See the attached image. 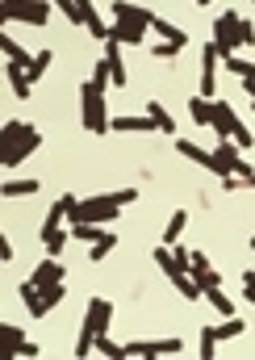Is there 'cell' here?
Wrapping results in <instances>:
<instances>
[{"instance_id":"obj_38","label":"cell","mask_w":255,"mask_h":360,"mask_svg":"<svg viewBox=\"0 0 255 360\" xmlns=\"http://www.w3.org/2000/svg\"><path fill=\"white\" fill-rule=\"evenodd\" d=\"M239 46H255V25L251 21H239Z\"/></svg>"},{"instance_id":"obj_25","label":"cell","mask_w":255,"mask_h":360,"mask_svg":"<svg viewBox=\"0 0 255 360\" xmlns=\"http://www.w3.org/2000/svg\"><path fill=\"white\" fill-rule=\"evenodd\" d=\"M4 201H13V197H34L38 193V180H4Z\"/></svg>"},{"instance_id":"obj_26","label":"cell","mask_w":255,"mask_h":360,"mask_svg":"<svg viewBox=\"0 0 255 360\" xmlns=\"http://www.w3.org/2000/svg\"><path fill=\"white\" fill-rule=\"evenodd\" d=\"M205 302H209V306H214V310H218L222 319H230V314H235V302H230V297L222 293V285H214V289H205Z\"/></svg>"},{"instance_id":"obj_16","label":"cell","mask_w":255,"mask_h":360,"mask_svg":"<svg viewBox=\"0 0 255 360\" xmlns=\"http://www.w3.org/2000/svg\"><path fill=\"white\" fill-rule=\"evenodd\" d=\"M176 151H180L188 164L205 168V172H209V164H214V151H205V147H197V143H188V139H176Z\"/></svg>"},{"instance_id":"obj_32","label":"cell","mask_w":255,"mask_h":360,"mask_svg":"<svg viewBox=\"0 0 255 360\" xmlns=\"http://www.w3.org/2000/svg\"><path fill=\"white\" fill-rule=\"evenodd\" d=\"M96 352H100V356H109V360L126 356V348H122V344H113V340H109V331H105V335H96Z\"/></svg>"},{"instance_id":"obj_20","label":"cell","mask_w":255,"mask_h":360,"mask_svg":"<svg viewBox=\"0 0 255 360\" xmlns=\"http://www.w3.org/2000/svg\"><path fill=\"white\" fill-rule=\"evenodd\" d=\"M0 51H4V59H8V63H17V68H25V72H30L34 55H25V51H21V46L8 38V34H0Z\"/></svg>"},{"instance_id":"obj_39","label":"cell","mask_w":255,"mask_h":360,"mask_svg":"<svg viewBox=\"0 0 255 360\" xmlns=\"http://www.w3.org/2000/svg\"><path fill=\"white\" fill-rule=\"evenodd\" d=\"M42 297H46V306L55 310V306L63 302V281H59V285H51V289H42Z\"/></svg>"},{"instance_id":"obj_15","label":"cell","mask_w":255,"mask_h":360,"mask_svg":"<svg viewBox=\"0 0 255 360\" xmlns=\"http://www.w3.org/2000/svg\"><path fill=\"white\" fill-rule=\"evenodd\" d=\"M4 76H8V84H13V92H17V101H30L34 80L25 76V68H17V63H8V59H4Z\"/></svg>"},{"instance_id":"obj_24","label":"cell","mask_w":255,"mask_h":360,"mask_svg":"<svg viewBox=\"0 0 255 360\" xmlns=\"http://www.w3.org/2000/svg\"><path fill=\"white\" fill-rule=\"evenodd\" d=\"M147 113H151V122L159 126V134H176V122H171V113L159 101H147Z\"/></svg>"},{"instance_id":"obj_42","label":"cell","mask_w":255,"mask_h":360,"mask_svg":"<svg viewBox=\"0 0 255 360\" xmlns=\"http://www.w3.org/2000/svg\"><path fill=\"white\" fill-rule=\"evenodd\" d=\"M176 264L188 272V264H192V252H188V248H176Z\"/></svg>"},{"instance_id":"obj_17","label":"cell","mask_w":255,"mask_h":360,"mask_svg":"<svg viewBox=\"0 0 255 360\" xmlns=\"http://www.w3.org/2000/svg\"><path fill=\"white\" fill-rule=\"evenodd\" d=\"M80 13H84V30H88V34L105 42V38H109V25L100 21V13H96V4H92V0H80Z\"/></svg>"},{"instance_id":"obj_23","label":"cell","mask_w":255,"mask_h":360,"mask_svg":"<svg viewBox=\"0 0 255 360\" xmlns=\"http://www.w3.org/2000/svg\"><path fill=\"white\" fill-rule=\"evenodd\" d=\"M0 344H4V352H8V356H17V352H21V344H25V331H21V327H13V323H4V327H0Z\"/></svg>"},{"instance_id":"obj_22","label":"cell","mask_w":255,"mask_h":360,"mask_svg":"<svg viewBox=\"0 0 255 360\" xmlns=\"http://www.w3.org/2000/svg\"><path fill=\"white\" fill-rule=\"evenodd\" d=\"M67 239H72L67 231H59V226H42V248H46V256H59Z\"/></svg>"},{"instance_id":"obj_7","label":"cell","mask_w":255,"mask_h":360,"mask_svg":"<svg viewBox=\"0 0 255 360\" xmlns=\"http://www.w3.org/2000/svg\"><path fill=\"white\" fill-rule=\"evenodd\" d=\"M218 59H222V51H218V42L209 38L205 46H201V96H218Z\"/></svg>"},{"instance_id":"obj_1","label":"cell","mask_w":255,"mask_h":360,"mask_svg":"<svg viewBox=\"0 0 255 360\" xmlns=\"http://www.w3.org/2000/svg\"><path fill=\"white\" fill-rule=\"evenodd\" d=\"M134 197H138V188L96 193V197H84V201L76 197V201H72V214H67V218H72V226H76V222H100V226H105V222H113V218L122 214V205H130Z\"/></svg>"},{"instance_id":"obj_6","label":"cell","mask_w":255,"mask_h":360,"mask_svg":"<svg viewBox=\"0 0 255 360\" xmlns=\"http://www.w3.org/2000/svg\"><path fill=\"white\" fill-rule=\"evenodd\" d=\"M239 21H243V17H239L235 8H226V13L214 21V42H218V51H222V59L235 55V46H239Z\"/></svg>"},{"instance_id":"obj_5","label":"cell","mask_w":255,"mask_h":360,"mask_svg":"<svg viewBox=\"0 0 255 360\" xmlns=\"http://www.w3.org/2000/svg\"><path fill=\"white\" fill-rule=\"evenodd\" d=\"M239 164H243V151H239V143H235V139H218L209 172H214L218 180H222V176H235V172H239Z\"/></svg>"},{"instance_id":"obj_36","label":"cell","mask_w":255,"mask_h":360,"mask_svg":"<svg viewBox=\"0 0 255 360\" xmlns=\"http://www.w3.org/2000/svg\"><path fill=\"white\" fill-rule=\"evenodd\" d=\"M235 335H243V319H235V314H230V319H222V323H218V340H235Z\"/></svg>"},{"instance_id":"obj_9","label":"cell","mask_w":255,"mask_h":360,"mask_svg":"<svg viewBox=\"0 0 255 360\" xmlns=\"http://www.w3.org/2000/svg\"><path fill=\"white\" fill-rule=\"evenodd\" d=\"M109 130H117V134H155L159 126L151 122V113H147V117H130V113H117V117H109Z\"/></svg>"},{"instance_id":"obj_43","label":"cell","mask_w":255,"mask_h":360,"mask_svg":"<svg viewBox=\"0 0 255 360\" xmlns=\"http://www.w3.org/2000/svg\"><path fill=\"white\" fill-rule=\"evenodd\" d=\"M38 352H42V348H38V344H30V340H25V344H21V352H17V356H38Z\"/></svg>"},{"instance_id":"obj_41","label":"cell","mask_w":255,"mask_h":360,"mask_svg":"<svg viewBox=\"0 0 255 360\" xmlns=\"http://www.w3.org/2000/svg\"><path fill=\"white\" fill-rule=\"evenodd\" d=\"M243 293H247V302L255 306V272H251V269L243 272Z\"/></svg>"},{"instance_id":"obj_13","label":"cell","mask_w":255,"mask_h":360,"mask_svg":"<svg viewBox=\"0 0 255 360\" xmlns=\"http://www.w3.org/2000/svg\"><path fill=\"white\" fill-rule=\"evenodd\" d=\"M113 17H122V21H138V25H147V30H151V21H155L151 8H138V4H130V0H113Z\"/></svg>"},{"instance_id":"obj_47","label":"cell","mask_w":255,"mask_h":360,"mask_svg":"<svg viewBox=\"0 0 255 360\" xmlns=\"http://www.w3.org/2000/svg\"><path fill=\"white\" fill-rule=\"evenodd\" d=\"M251 4H255V0H251Z\"/></svg>"},{"instance_id":"obj_8","label":"cell","mask_w":255,"mask_h":360,"mask_svg":"<svg viewBox=\"0 0 255 360\" xmlns=\"http://www.w3.org/2000/svg\"><path fill=\"white\" fill-rule=\"evenodd\" d=\"M109 323H113V302H105V297H92L84 310V331L88 335H105L109 331Z\"/></svg>"},{"instance_id":"obj_2","label":"cell","mask_w":255,"mask_h":360,"mask_svg":"<svg viewBox=\"0 0 255 360\" xmlns=\"http://www.w3.org/2000/svg\"><path fill=\"white\" fill-rule=\"evenodd\" d=\"M38 147H42L38 126H30V122H4V130H0V164L4 168L25 164Z\"/></svg>"},{"instance_id":"obj_18","label":"cell","mask_w":255,"mask_h":360,"mask_svg":"<svg viewBox=\"0 0 255 360\" xmlns=\"http://www.w3.org/2000/svg\"><path fill=\"white\" fill-rule=\"evenodd\" d=\"M151 30H155V34H159L164 42H171V46H180V51L188 46V34H184L180 25H171V21H164V17H155V21H151Z\"/></svg>"},{"instance_id":"obj_3","label":"cell","mask_w":255,"mask_h":360,"mask_svg":"<svg viewBox=\"0 0 255 360\" xmlns=\"http://www.w3.org/2000/svg\"><path fill=\"white\" fill-rule=\"evenodd\" d=\"M80 122H84L88 134H105L109 130V101H105V92L96 89L92 80L80 84Z\"/></svg>"},{"instance_id":"obj_12","label":"cell","mask_w":255,"mask_h":360,"mask_svg":"<svg viewBox=\"0 0 255 360\" xmlns=\"http://www.w3.org/2000/svg\"><path fill=\"white\" fill-rule=\"evenodd\" d=\"M30 281H34L38 289H51V285H59V281H63V264H59L55 256H46V260L34 269V276H30Z\"/></svg>"},{"instance_id":"obj_35","label":"cell","mask_w":255,"mask_h":360,"mask_svg":"<svg viewBox=\"0 0 255 360\" xmlns=\"http://www.w3.org/2000/svg\"><path fill=\"white\" fill-rule=\"evenodd\" d=\"M55 8L72 21V25H84V13H80V0H55Z\"/></svg>"},{"instance_id":"obj_31","label":"cell","mask_w":255,"mask_h":360,"mask_svg":"<svg viewBox=\"0 0 255 360\" xmlns=\"http://www.w3.org/2000/svg\"><path fill=\"white\" fill-rule=\"evenodd\" d=\"M218 327H201V356L205 360H214V352H218Z\"/></svg>"},{"instance_id":"obj_19","label":"cell","mask_w":255,"mask_h":360,"mask_svg":"<svg viewBox=\"0 0 255 360\" xmlns=\"http://www.w3.org/2000/svg\"><path fill=\"white\" fill-rule=\"evenodd\" d=\"M188 117H192V122H197V126H214V101H209V96H201V92H197V96H192V101H188Z\"/></svg>"},{"instance_id":"obj_44","label":"cell","mask_w":255,"mask_h":360,"mask_svg":"<svg viewBox=\"0 0 255 360\" xmlns=\"http://www.w3.org/2000/svg\"><path fill=\"white\" fill-rule=\"evenodd\" d=\"M192 4H214V0H192Z\"/></svg>"},{"instance_id":"obj_40","label":"cell","mask_w":255,"mask_h":360,"mask_svg":"<svg viewBox=\"0 0 255 360\" xmlns=\"http://www.w3.org/2000/svg\"><path fill=\"white\" fill-rule=\"evenodd\" d=\"M151 55H155V59H176V55H180V46H171V42H159V46H151Z\"/></svg>"},{"instance_id":"obj_33","label":"cell","mask_w":255,"mask_h":360,"mask_svg":"<svg viewBox=\"0 0 255 360\" xmlns=\"http://www.w3.org/2000/svg\"><path fill=\"white\" fill-rule=\"evenodd\" d=\"M226 68L239 76V80H255V63H247V59H239V55H226Z\"/></svg>"},{"instance_id":"obj_45","label":"cell","mask_w":255,"mask_h":360,"mask_svg":"<svg viewBox=\"0 0 255 360\" xmlns=\"http://www.w3.org/2000/svg\"><path fill=\"white\" fill-rule=\"evenodd\" d=\"M247 188H255V176H251V180H247Z\"/></svg>"},{"instance_id":"obj_46","label":"cell","mask_w":255,"mask_h":360,"mask_svg":"<svg viewBox=\"0 0 255 360\" xmlns=\"http://www.w3.org/2000/svg\"><path fill=\"white\" fill-rule=\"evenodd\" d=\"M251 252H255V235H251Z\"/></svg>"},{"instance_id":"obj_29","label":"cell","mask_w":255,"mask_h":360,"mask_svg":"<svg viewBox=\"0 0 255 360\" xmlns=\"http://www.w3.org/2000/svg\"><path fill=\"white\" fill-rule=\"evenodd\" d=\"M51 59H55V55H51V51H38V55H34V63H30V72H25V76H30V80H34V84H38V80H42V76H46V72H51Z\"/></svg>"},{"instance_id":"obj_14","label":"cell","mask_w":255,"mask_h":360,"mask_svg":"<svg viewBox=\"0 0 255 360\" xmlns=\"http://www.w3.org/2000/svg\"><path fill=\"white\" fill-rule=\"evenodd\" d=\"M21 302H25V310H30L34 319H46V314H51V306H46V297H42V289H38L34 281L21 285Z\"/></svg>"},{"instance_id":"obj_27","label":"cell","mask_w":255,"mask_h":360,"mask_svg":"<svg viewBox=\"0 0 255 360\" xmlns=\"http://www.w3.org/2000/svg\"><path fill=\"white\" fill-rule=\"evenodd\" d=\"M109 231H100V222H76L72 226V239H80V243H96V239H105Z\"/></svg>"},{"instance_id":"obj_37","label":"cell","mask_w":255,"mask_h":360,"mask_svg":"<svg viewBox=\"0 0 255 360\" xmlns=\"http://www.w3.org/2000/svg\"><path fill=\"white\" fill-rule=\"evenodd\" d=\"M235 143H239V151H251L255 147V134H251V126H243V122H235V134H230Z\"/></svg>"},{"instance_id":"obj_30","label":"cell","mask_w":255,"mask_h":360,"mask_svg":"<svg viewBox=\"0 0 255 360\" xmlns=\"http://www.w3.org/2000/svg\"><path fill=\"white\" fill-rule=\"evenodd\" d=\"M155 264L164 269V276H176V272H184L180 264H176V252H171V248H155Z\"/></svg>"},{"instance_id":"obj_28","label":"cell","mask_w":255,"mask_h":360,"mask_svg":"<svg viewBox=\"0 0 255 360\" xmlns=\"http://www.w3.org/2000/svg\"><path fill=\"white\" fill-rule=\"evenodd\" d=\"M184 226H188V214H184V210H176V214H171L168 218V231H164V243H180V235H184Z\"/></svg>"},{"instance_id":"obj_21","label":"cell","mask_w":255,"mask_h":360,"mask_svg":"<svg viewBox=\"0 0 255 360\" xmlns=\"http://www.w3.org/2000/svg\"><path fill=\"white\" fill-rule=\"evenodd\" d=\"M168 281L180 289V293H184V297H188V302H201V297H205V289L192 281V272H176V276H168Z\"/></svg>"},{"instance_id":"obj_10","label":"cell","mask_w":255,"mask_h":360,"mask_svg":"<svg viewBox=\"0 0 255 360\" xmlns=\"http://www.w3.org/2000/svg\"><path fill=\"white\" fill-rule=\"evenodd\" d=\"M109 34L122 42V46H143V38H147V25H138V21H122V17H113V25H109Z\"/></svg>"},{"instance_id":"obj_11","label":"cell","mask_w":255,"mask_h":360,"mask_svg":"<svg viewBox=\"0 0 255 360\" xmlns=\"http://www.w3.org/2000/svg\"><path fill=\"white\" fill-rule=\"evenodd\" d=\"M235 122H239V117H235L230 101L218 96V101H214V134H218V139H230V134H235Z\"/></svg>"},{"instance_id":"obj_34","label":"cell","mask_w":255,"mask_h":360,"mask_svg":"<svg viewBox=\"0 0 255 360\" xmlns=\"http://www.w3.org/2000/svg\"><path fill=\"white\" fill-rule=\"evenodd\" d=\"M113 248H117V235H105V239H96V243H92V252H88V256H92V264H100V260H105Z\"/></svg>"},{"instance_id":"obj_4","label":"cell","mask_w":255,"mask_h":360,"mask_svg":"<svg viewBox=\"0 0 255 360\" xmlns=\"http://www.w3.org/2000/svg\"><path fill=\"white\" fill-rule=\"evenodd\" d=\"M0 17L21 21V25H46L51 21V0H0Z\"/></svg>"}]
</instances>
